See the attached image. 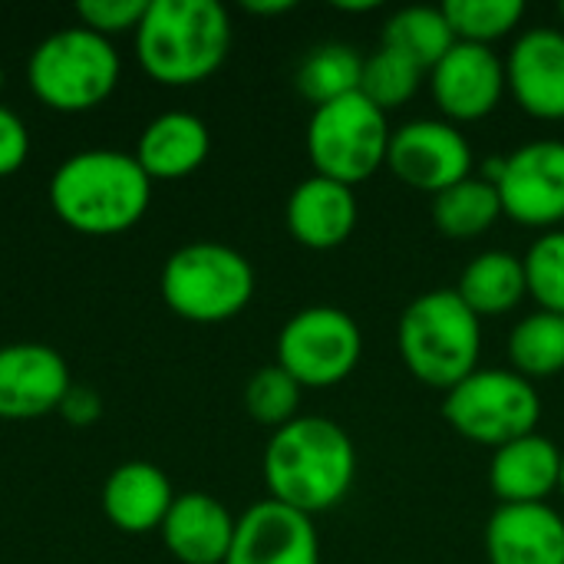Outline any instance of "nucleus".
<instances>
[{"label": "nucleus", "instance_id": "obj_38", "mask_svg": "<svg viewBox=\"0 0 564 564\" xmlns=\"http://www.w3.org/2000/svg\"><path fill=\"white\" fill-rule=\"evenodd\" d=\"M558 13H562V20H564V0H562V7H558Z\"/></svg>", "mask_w": 564, "mask_h": 564}, {"label": "nucleus", "instance_id": "obj_7", "mask_svg": "<svg viewBox=\"0 0 564 564\" xmlns=\"http://www.w3.org/2000/svg\"><path fill=\"white\" fill-rule=\"evenodd\" d=\"M443 420L463 440L499 449L539 430L542 397L535 383L516 370L479 367L463 383L446 390Z\"/></svg>", "mask_w": 564, "mask_h": 564}, {"label": "nucleus", "instance_id": "obj_9", "mask_svg": "<svg viewBox=\"0 0 564 564\" xmlns=\"http://www.w3.org/2000/svg\"><path fill=\"white\" fill-rule=\"evenodd\" d=\"M364 354V334L357 321L330 304H314L288 317L278 334V367H284L301 387L344 383Z\"/></svg>", "mask_w": 564, "mask_h": 564}, {"label": "nucleus", "instance_id": "obj_10", "mask_svg": "<svg viewBox=\"0 0 564 564\" xmlns=\"http://www.w3.org/2000/svg\"><path fill=\"white\" fill-rule=\"evenodd\" d=\"M387 165L410 188L440 195L473 175V145L449 119H410L390 132Z\"/></svg>", "mask_w": 564, "mask_h": 564}, {"label": "nucleus", "instance_id": "obj_19", "mask_svg": "<svg viewBox=\"0 0 564 564\" xmlns=\"http://www.w3.org/2000/svg\"><path fill=\"white\" fill-rule=\"evenodd\" d=\"M562 482V446L539 430L519 436L492 453L489 486L502 506L545 502Z\"/></svg>", "mask_w": 564, "mask_h": 564}, {"label": "nucleus", "instance_id": "obj_31", "mask_svg": "<svg viewBox=\"0 0 564 564\" xmlns=\"http://www.w3.org/2000/svg\"><path fill=\"white\" fill-rule=\"evenodd\" d=\"M145 10H149V0H79L76 3L79 23L106 40L116 33H126V30L135 33Z\"/></svg>", "mask_w": 564, "mask_h": 564}, {"label": "nucleus", "instance_id": "obj_17", "mask_svg": "<svg viewBox=\"0 0 564 564\" xmlns=\"http://www.w3.org/2000/svg\"><path fill=\"white\" fill-rule=\"evenodd\" d=\"M357 215H360V205H357L354 188L324 175H311L297 182L284 208L291 238L314 251L340 248L354 235Z\"/></svg>", "mask_w": 564, "mask_h": 564}, {"label": "nucleus", "instance_id": "obj_28", "mask_svg": "<svg viewBox=\"0 0 564 564\" xmlns=\"http://www.w3.org/2000/svg\"><path fill=\"white\" fill-rule=\"evenodd\" d=\"M443 13L456 40L489 46L492 40L512 33L522 23L525 3L522 0H446Z\"/></svg>", "mask_w": 564, "mask_h": 564}, {"label": "nucleus", "instance_id": "obj_30", "mask_svg": "<svg viewBox=\"0 0 564 564\" xmlns=\"http://www.w3.org/2000/svg\"><path fill=\"white\" fill-rule=\"evenodd\" d=\"M522 261L529 297L539 301V311H552L564 317V228L542 235Z\"/></svg>", "mask_w": 564, "mask_h": 564}, {"label": "nucleus", "instance_id": "obj_23", "mask_svg": "<svg viewBox=\"0 0 564 564\" xmlns=\"http://www.w3.org/2000/svg\"><path fill=\"white\" fill-rule=\"evenodd\" d=\"M499 218H502L499 188L482 175H469L433 195V221L446 238L473 241L486 235Z\"/></svg>", "mask_w": 564, "mask_h": 564}, {"label": "nucleus", "instance_id": "obj_34", "mask_svg": "<svg viewBox=\"0 0 564 564\" xmlns=\"http://www.w3.org/2000/svg\"><path fill=\"white\" fill-rule=\"evenodd\" d=\"M245 10H248V13H264V17H268V13H288V10H294V3H291V0H261V3H258V0H248Z\"/></svg>", "mask_w": 564, "mask_h": 564}, {"label": "nucleus", "instance_id": "obj_25", "mask_svg": "<svg viewBox=\"0 0 564 564\" xmlns=\"http://www.w3.org/2000/svg\"><path fill=\"white\" fill-rule=\"evenodd\" d=\"M453 43H456V33L446 20L443 7L413 3V7L397 10L383 26V46L406 53L426 73L453 50Z\"/></svg>", "mask_w": 564, "mask_h": 564}, {"label": "nucleus", "instance_id": "obj_32", "mask_svg": "<svg viewBox=\"0 0 564 564\" xmlns=\"http://www.w3.org/2000/svg\"><path fill=\"white\" fill-rule=\"evenodd\" d=\"M26 155H30L26 122L13 109L0 106V178L20 172L23 162H26Z\"/></svg>", "mask_w": 564, "mask_h": 564}, {"label": "nucleus", "instance_id": "obj_6", "mask_svg": "<svg viewBox=\"0 0 564 564\" xmlns=\"http://www.w3.org/2000/svg\"><path fill=\"white\" fill-rule=\"evenodd\" d=\"M33 96L56 112H86L109 99L119 83V53L112 40L66 26L36 43L26 63Z\"/></svg>", "mask_w": 564, "mask_h": 564}, {"label": "nucleus", "instance_id": "obj_22", "mask_svg": "<svg viewBox=\"0 0 564 564\" xmlns=\"http://www.w3.org/2000/svg\"><path fill=\"white\" fill-rule=\"evenodd\" d=\"M456 294L466 301V307L482 321V317H499L509 314L512 307L522 304V297L529 294V281H525V261L512 251H482L476 254L463 274H459V288Z\"/></svg>", "mask_w": 564, "mask_h": 564}, {"label": "nucleus", "instance_id": "obj_37", "mask_svg": "<svg viewBox=\"0 0 564 564\" xmlns=\"http://www.w3.org/2000/svg\"><path fill=\"white\" fill-rule=\"evenodd\" d=\"M0 93H3V66H0Z\"/></svg>", "mask_w": 564, "mask_h": 564}, {"label": "nucleus", "instance_id": "obj_4", "mask_svg": "<svg viewBox=\"0 0 564 564\" xmlns=\"http://www.w3.org/2000/svg\"><path fill=\"white\" fill-rule=\"evenodd\" d=\"M397 347L406 370L420 383L453 390L479 370L482 321L466 307L456 288H436L403 307Z\"/></svg>", "mask_w": 564, "mask_h": 564}, {"label": "nucleus", "instance_id": "obj_12", "mask_svg": "<svg viewBox=\"0 0 564 564\" xmlns=\"http://www.w3.org/2000/svg\"><path fill=\"white\" fill-rule=\"evenodd\" d=\"M225 564H321L314 519L274 499L254 502L238 522Z\"/></svg>", "mask_w": 564, "mask_h": 564}, {"label": "nucleus", "instance_id": "obj_36", "mask_svg": "<svg viewBox=\"0 0 564 564\" xmlns=\"http://www.w3.org/2000/svg\"><path fill=\"white\" fill-rule=\"evenodd\" d=\"M558 489L564 492V449H562V482H558Z\"/></svg>", "mask_w": 564, "mask_h": 564}, {"label": "nucleus", "instance_id": "obj_20", "mask_svg": "<svg viewBox=\"0 0 564 564\" xmlns=\"http://www.w3.org/2000/svg\"><path fill=\"white\" fill-rule=\"evenodd\" d=\"M175 502L169 476L152 463H122L102 482V512L106 519L129 535H145L162 529Z\"/></svg>", "mask_w": 564, "mask_h": 564}, {"label": "nucleus", "instance_id": "obj_8", "mask_svg": "<svg viewBox=\"0 0 564 564\" xmlns=\"http://www.w3.org/2000/svg\"><path fill=\"white\" fill-rule=\"evenodd\" d=\"M387 112L377 109L364 93H350L327 106H317L307 122V155L314 175L357 185L387 165L390 149Z\"/></svg>", "mask_w": 564, "mask_h": 564}, {"label": "nucleus", "instance_id": "obj_1", "mask_svg": "<svg viewBox=\"0 0 564 564\" xmlns=\"http://www.w3.org/2000/svg\"><path fill=\"white\" fill-rule=\"evenodd\" d=\"M261 473L274 502L314 519L337 509L354 489L357 449L340 423L297 416L268 440Z\"/></svg>", "mask_w": 564, "mask_h": 564}, {"label": "nucleus", "instance_id": "obj_35", "mask_svg": "<svg viewBox=\"0 0 564 564\" xmlns=\"http://www.w3.org/2000/svg\"><path fill=\"white\" fill-rule=\"evenodd\" d=\"M340 10H354V13H360V10H377V0H364V3H340Z\"/></svg>", "mask_w": 564, "mask_h": 564}, {"label": "nucleus", "instance_id": "obj_2", "mask_svg": "<svg viewBox=\"0 0 564 564\" xmlns=\"http://www.w3.org/2000/svg\"><path fill=\"white\" fill-rule=\"evenodd\" d=\"M152 202V178L135 155L119 149H86L59 162L50 178V205L79 235L129 231Z\"/></svg>", "mask_w": 564, "mask_h": 564}, {"label": "nucleus", "instance_id": "obj_21", "mask_svg": "<svg viewBox=\"0 0 564 564\" xmlns=\"http://www.w3.org/2000/svg\"><path fill=\"white\" fill-rule=\"evenodd\" d=\"M212 152V132L208 126L192 112H162L155 116L135 145V159L145 169V175L155 178H185L195 169L205 165Z\"/></svg>", "mask_w": 564, "mask_h": 564}, {"label": "nucleus", "instance_id": "obj_18", "mask_svg": "<svg viewBox=\"0 0 564 564\" xmlns=\"http://www.w3.org/2000/svg\"><path fill=\"white\" fill-rule=\"evenodd\" d=\"M231 512L208 492L175 496L165 522L162 542L178 564H225L235 539Z\"/></svg>", "mask_w": 564, "mask_h": 564}, {"label": "nucleus", "instance_id": "obj_3", "mask_svg": "<svg viewBox=\"0 0 564 564\" xmlns=\"http://www.w3.org/2000/svg\"><path fill=\"white\" fill-rule=\"evenodd\" d=\"M231 50V17L218 0H149L135 56L162 86L205 83Z\"/></svg>", "mask_w": 564, "mask_h": 564}, {"label": "nucleus", "instance_id": "obj_14", "mask_svg": "<svg viewBox=\"0 0 564 564\" xmlns=\"http://www.w3.org/2000/svg\"><path fill=\"white\" fill-rule=\"evenodd\" d=\"M69 367L46 344L0 347V420H36L59 410L69 393Z\"/></svg>", "mask_w": 564, "mask_h": 564}, {"label": "nucleus", "instance_id": "obj_33", "mask_svg": "<svg viewBox=\"0 0 564 564\" xmlns=\"http://www.w3.org/2000/svg\"><path fill=\"white\" fill-rule=\"evenodd\" d=\"M59 413H63L66 423H73V426H93V423L102 416V400L96 397L93 387L73 383L69 393H66L63 403H59Z\"/></svg>", "mask_w": 564, "mask_h": 564}, {"label": "nucleus", "instance_id": "obj_27", "mask_svg": "<svg viewBox=\"0 0 564 564\" xmlns=\"http://www.w3.org/2000/svg\"><path fill=\"white\" fill-rule=\"evenodd\" d=\"M426 69L410 59L406 53L383 46L373 50L370 56H364V76H360V93L377 106V109H397L406 99L416 96L420 83H423Z\"/></svg>", "mask_w": 564, "mask_h": 564}, {"label": "nucleus", "instance_id": "obj_24", "mask_svg": "<svg viewBox=\"0 0 564 564\" xmlns=\"http://www.w3.org/2000/svg\"><path fill=\"white\" fill-rule=\"evenodd\" d=\"M360 76H364V56L354 46L321 43L297 66L294 83H297V93L317 109L350 93H360Z\"/></svg>", "mask_w": 564, "mask_h": 564}, {"label": "nucleus", "instance_id": "obj_13", "mask_svg": "<svg viewBox=\"0 0 564 564\" xmlns=\"http://www.w3.org/2000/svg\"><path fill=\"white\" fill-rule=\"evenodd\" d=\"M430 76L433 99L453 122H476L489 116L506 93V63L482 43L456 40Z\"/></svg>", "mask_w": 564, "mask_h": 564}, {"label": "nucleus", "instance_id": "obj_26", "mask_svg": "<svg viewBox=\"0 0 564 564\" xmlns=\"http://www.w3.org/2000/svg\"><path fill=\"white\" fill-rule=\"evenodd\" d=\"M509 360L525 380H549L564 370V317L535 311L509 334Z\"/></svg>", "mask_w": 564, "mask_h": 564}, {"label": "nucleus", "instance_id": "obj_29", "mask_svg": "<svg viewBox=\"0 0 564 564\" xmlns=\"http://www.w3.org/2000/svg\"><path fill=\"white\" fill-rule=\"evenodd\" d=\"M301 383L278 364H268L261 370H254V377L245 387V410L254 423L281 430L291 420H297V406H301Z\"/></svg>", "mask_w": 564, "mask_h": 564}, {"label": "nucleus", "instance_id": "obj_5", "mask_svg": "<svg viewBox=\"0 0 564 564\" xmlns=\"http://www.w3.org/2000/svg\"><path fill=\"white\" fill-rule=\"evenodd\" d=\"M162 301L192 324H225L254 297L251 261L218 241H192L162 264Z\"/></svg>", "mask_w": 564, "mask_h": 564}, {"label": "nucleus", "instance_id": "obj_15", "mask_svg": "<svg viewBox=\"0 0 564 564\" xmlns=\"http://www.w3.org/2000/svg\"><path fill=\"white\" fill-rule=\"evenodd\" d=\"M506 86L529 116L564 119V30L532 26L519 33L506 56Z\"/></svg>", "mask_w": 564, "mask_h": 564}, {"label": "nucleus", "instance_id": "obj_16", "mask_svg": "<svg viewBox=\"0 0 564 564\" xmlns=\"http://www.w3.org/2000/svg\"><path fill=\"white\" fill-rule=\"evenodd\" d=\"M482 542L489 564H564V519L545 502L499 506Z\"/></svg>", "mask_w": 564, "mask_h": 564}, {"label": "nucleus", "instance_id": "obj_11", "mask_svg": "<svg viewBox=\"0 0 564 564\" xmlns=\"http://www.w3.org/2000/svg\"><path fill=\"white\" fill-rule=\"evenodd\" d=\"M502 215L529 228H552L564 221V142L535 139L502 155L496 182Z\"/></svg>", "mask_w": 564, "mask_h": 564}]
</instances>
